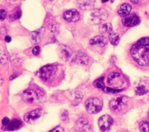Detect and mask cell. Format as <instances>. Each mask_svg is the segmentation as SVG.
Listing matches in <instances>:
<instances>
[{"mask_svg": "<svg viewBox=\"0 0 149 132\" xmlns=\"http://www.w3.org/2000/svg\"><path fill=\"white\" fill-rule=\"evenodd\" d=\"M139 129L140 132H149V121H143L140 123Z\"/></svg>", "mask_w": 149, "mask_h": 132, "instance_id": "25", "label": "cell"}, {"mask_svg": "<svg viewBox=\"0 0 149 132\" xmlns=\"http://www.w3.org/2000/svg\"><path fill=\"white\" fill-rule=\"evenodd\" d=\"M42 115L41 109H36L30 112H27L24 116V121L29 124L34 123L38 118L41 117Z\"/></svg>", "mask_w": 149, "mask_h": 132, "instance_id": "10", "label": "cell"}, {"mask_svg": "<svg viewBox=\"0 0 149 132\" xmlns=\"http://www.w3.org/2000/svg\"><path fill=\"white\" fill-rule=\"evenodd\" d=\"M109 0H101V1H102V2H103V3H105V2H107V1H108Z\"/></svg>", "mask_w": 149, "mask_h": 132, "instance_id": "36", "label": "cell"}, {"mask_svg": "<svg viewBox=\"0 0 149 132\" xmlns=\"http://www.w3.org/2000/svg\"><path fill=\"white\" fill-rule=\"evenodd\" d=\"M107 84L111 87L110 88L122 91V89L120 88L123 87L125 81L122 76L118 72H111L107 77Z\"/></svg>", "mask_w": 149, "mask_h": 132, "instance_id": "4", "label": "cell"}, {"mask_svg": "<svg viewBox=\"0 0 149 132\" xmlns=\"http://www.w3.org/2000/svg\"><path fill=\"white\" fill-rule=\"evenodd\" d=\"M83 98L82 94L79 91H76L74 93L73 99L72 101V105L76 106L78 105L81 101Z\"/></svg>", "mask_w": 149, "mask_h": 132, "instance_id": "21", "label": "cell"}, {"mask_svg": "<svg viewBox=\"0 0 149 132\" xmlns=\"http://www.w3.org/2000/svg\"><path fill=\"white\" fill-rule=\"evenodd\" d=\"M44 31L45 30L43 28H41L36 31H33L30 34V40L32 43L33 44L38 43L41 41L42 37L44 35Z\"/></svg>", "mask_w": 149, "mask_h": 132, "instance_id": "16", "label": "cell"}, {"mask_svg": "<svg viewBox=\"0 0 149 132\" xmlns=\"http://www.w3.org/2000/svg\"><path fill=\"white\" fill-rule=\"evenodd\" d=\"M56 67L54 65H46L42 67L39 72V77L44 81H48L55 73Z\"/></svg>", "mask_w": 149, "mask_h": 132, "instance_id": "7", "label": "cell"}, {"mask_svg": "<svg viewBox=\"0 0 149 132\" xmlns=\"http://www.w3.org/2000/svg\"><path fill=\"white\" fill-rule=\"evenodd\" d=\"M9 122H10L9 119L8 117H5L2 119V125L3 126H6L9 123Z\"/></svg>", "mask_w": 149, "mask_h": 132, "instance_id": "32", "label": "cell"}, {"mask_svg": "<svg viewBox=\"0 0 149 132\" xmlns=\"http://www.w3.org/2000/svg\"><path fill=\"white\" fill-rule=\"evenodd\" d=\"M59 51L60 56L63 60H67L72 55L71 49L66 45L61 44L59 47Z\"/></svg>", "mask_w": 149, "mask_h": 132, "instance_id": "14", "label": "cell"}, {"mask_svg": "<svg viewBox=\"0 0 149 132\" xmlns=\"http://www.w3.org/2000/svg\"><path fill=\"white\" fill-rule=\"evenodd\" d=\"M113 124V119L109 115L101 116L98 121L99 128L102 132L108 131Z\"/></svg>", "mask_w": 149, "mask_h": 132, "instance_id": "8", "label": "cell"}, {"mask_svg": "<svg viewBox=\"0 0 149 132\" xmlns=\"http://www.w3.org/2000/svg\"><path fill=\"white\" fill-rule=\"evenodd\" d=\"M40 48L38 45L34 47L32 50L33 54L34 55H38L40 53Z\"/></svg>", "mask_w": 149, "mask_h": 132, "instance_id": "29", "label": "cell"}, {"mask_svg": "<svg viewBox=\"0 0 149 132\" xmlns=\"http://www.w3.org/2000/svg\"><path fill=\"white\" fill-rule=\"evenodd\" d=\"M128 97L123 95H118L113 97L109 103L111 110L115 113H119L125 110L128 106Z\"/></svg>", "mask_w": 149, "mask_h": 132, "instance_id": "2", "label": "cell"}, {"mask_svg": "<svg viewBox=\"0 0 149 132\" xmlns=\"http://www.w3.org/2000/svg\"><path fill=\"white\" fill-rule=\"evenodd\" d=\"M77 2L79 8L84 10H91L95 5V0H77Z\"/></svg>", "mask_w": 149, "mask_h": 132, "instance_id": "15", "label": "cell"}, {"mask_svg": "<svg viewBox=\"0 0 149 132\" xmlns=\"http://www.w3.org/2000/svg\"><path fill=\"white\" fill-rule=\"evenodd\" d=\"M42 96V92L39 90L28 89L23 92L22 98L23 100L26 102L33 103L38 101Z\"/></svg>", "mask_w": 149, "mask_h": 132, "instance_id": "6", "label": "cell"}, {"mask_svg": "<svg viewBox=\"0 0 149 132\" xmlns=\"http://www.w3.org/2000/svg\"><path fill=\"white\" fill-rule=\"evenodd\" d=\"M2 82H3V80H2V78L1 77V76H0V86L2 85Z\"/></svg>", "mask_w": 149, "mask_h": 132, "instance_id": "35", "label": "cell"}, {"mask_svg": "<svg viewBox=\"0 0 149 132\" xmlns=\"http://www.w3.org/2000/svg\"><path fill=\"white\" fill-rule=\"evenodd\" d=\"M99 29L101 33H107L108 34L110 33L113 31L112 26L110 23H103L100 26Z\"/></svg>", "mask_w": 149, "mask_h": 132, "instance_id": "22", "label": "cell"}, {"mask_svg": "<svg viewBox=\"0 0 149 132\" xmlns=\"http://www.w3.org/2000/svg\"><path fill=\"white\" fill-rule=\"evenodd\" d=\"M61 119L63 122H67L69 119V113L66 110H65L61 116Z\"/></svg>", "mask_w": 149, "mask_h": 132, "instance_id": "27", "label": "cell"}, {"mask_svg": "<svg viewBox=\"0 0 149 132\" xmlns=\"http://www.w3.org/2000/svg\"><path fill=\"white\" fill-rule=\"evenodd\" d=\"M21 16H22V12L20 10H19V11L16 12V13H15L12 16H11V17L10 18L12 20H14L20 18L21 17Z\"/></svg>", "mask_w": 149, "mask_h": 132, "instance_id": "28", "label": "cell"}, {"mask_svg": "<svg viewBox=\"0 0 149 132\" xmlns=\"http://www.w3.org/2000/svg\"><path fill=\"white\" fill-rule=\"evenodd\" d=\"M22 126V122L18 119H13L11 122H9V123L4 126L6 130L8 131H14L20 129Z\"/></svg>", "mask_w": 149, "mask_h": 132, "instance_id": "18", "label": "cell"}, {"mask_svg": "<svg viewBox=\"0 0 149 132\" xmlns=\"http://www.w3.org/2000/svg\"><path fill=\"white\" fill-rule=\"evenodd\" d=\"M77 126L81 131H87L89 129V124L88 120L84 118L81 117L79 119V120L77 121Z\"/></svg>", "mask_w": 149, "mask_h": 132, "instance_id": "19", "label": "cell"}, {"mask_svg": "<svg viewBox=\"0 0 149 132\" xmlns=\"http://www.w3.org/2000/svg\"><path fill=\"white\" fill-rule=\"evenodd\" d=\"M148 117H149V112H148Z\"/></svg>", "mask_w": 149, "mask_h": 132, "instance_id": "38", "label": "cell"}, {"mask_svg": "<svg viewBox=\"0 0 149 132\" xmlns=\"http://www.w3.org/2000/svg\"><path fill=\"white\" fill-rule=\"evenodd\" d=\"M90 44L99 47H104L108 44L107 39L103 35H96L90 40Z\"/></svg>", "mask_w": 149, "mask_h": 132, "instance_id": "13", "label": "cell"}, {"mask_svg": "<svg viewBox=\"0 0 149 132\" xmlns=\"http://www.w3.org/2000/svg\"><path fill=\"white\" fill-rule=\"evenodd\" d=\"M132 10V5L128 3H123L120 5L118 10V13L121 17H125L129 15Z\"/></svg>", "mask_w": 149, "mask_h": 132, "instance_id": "17", "label": "cell"}, {"mask_svg": "<svg viewBox=\"0 0 149 132\" xmlns=\"http://www.w3.org/2000/svg\"><path fill=\"white\" fill-rule=\"evenodd\" d=\"M8 62V57L5 49L3 45H0V62L2 64H5Z\"/></svg>", "mask_w": 149, "mask_h": 132, "instance_id": "23", "label": "cell"}, {"mask_svg": "<svg viewBox=\"0 0 149 132\" xmlns=\"http://www.w3.org/2000/svg\"><path fill=\"white\" fill-rule=\"evenodd\" d=\"M49 132H64V130L61 126H57L50 130Z\"/></svg>", "mask_w": 149, "mask_h": 132, "instance_id": "30", "label": "cell"}, {"mask_svg": "<svg viewBox=\"0 0 149 132\" xmlns=\"http://www.w3.org/2000/svg\"><path fill=\"white\" fill-rule=\"evenodd\" d=\"M131 57L139 66H149V37H143L132 45L130 49Z\"/></svg>", "mask_w": 149, "mask_h": 132, "instance_id": "1", "label": "cell"}, {"mask_svg": "<svg viewBox=\"0 0 149 132\" xmlns=\"http://www.w3.org/2000/svg\"><path fill=\"white\" fill-rule=\"evenodd\" d=\"M108 17V12L104 9H95L93 10L90 14L88 22L93 25L101 24Z\"/></svg>", "mask_w": 149, "mask_h": 132, "instance_id": "3", "label": "cell"}, {"mask_svg": "<svg viewBox=\"0 0 149 132\" xmlns=\"http://www.w3.org/2000/svg\"><path fill=\"white\" fill-rule=\"evenodd\" d=\"M4 40H5V41L6 42H10V41H11V38H10V36H9V35H6L5 37V38H4Z\"/></svg>", "mask_w": 149, "mask_h": 132, "instance_id": "33", "label": "cell"}, {"mask_svg": "<svg viewBox=\"0 0 149 132\" xmlns=\"http://www.w3.org/2000/svg\"><path fill=\"white\" fill-rule=\"evenodd\" d=\"M103 106L102 101L97 97H91L85 102V106L88 113L95 114L100 112Z\"/></svg>", "mask_w": 149, "mask_h": 132, "instance_id": "5", "label": "cell"}, {"mask_svg": "<svg viewBox=\"0 0 149 132\" xmlns=\"http://www.w3.org/2000/svg\"><path fill=\"white\" fill-rule=\"evenodd\" d=\"M148 92V90L143 85L137 86L135 90V94L137 95H143Z\"/></svg>", "mask_w": 149, "mask_h": 132, "instance_id": "24", "label": "cell"}, {"mask_svg": "<svg viewBox=\"0 0 149 132\" xmlns=\"http://www.w3.org/2000/svg\"><path fill=\"white\" fill-rule=\"evenodd\" d=\"M122 24L127 27H132L137 25L140 23L139 17L134 13H129L123 17L122 20Z\"/></svg>", "mask_w": 149, "mask_h": 132, "instance_id": "9", "label": "cell"}, {"mask_svg": "<svg viewBox=\"0 0 149 132\" xmlns=\"http://www.w3.org/2000/svg\"><path fill=\"white\" fill-rule=\"evenodd\" d=\"M113 1H114V0H111V2H113Z\"/></svg>", "mask_w": 149, "mask_h": 132, "instance_id": "37", "label": "cell"}, {"mask_svg": "<svg viewBox=\"0 0 149 132\" xmlns=\"http://www.w3.org/2000/svg\"><path fill=\"white\" fill-rule=\"evenodd\" d=\"M143 0H130V1L133 3H134V4H137V3H140L141 1H143Z\"/></svg>", "mask_w": 149, "mask_h": 132, "instance_id": "34", "label": "cell"}, {"mask_svg": "<svg viewBox=\"0 0 149 132\" xmlns=\"http://www.w3.org/2000/svg\"><path fill=\"white\" fill-rule=\"evenodd\" d=\"M72 62L80 65L85 66L88 63V57L85 53L79 51L76 52L73 55Z\"/></svg>", "mask_w": 149, "mask_h": 132, "instance_id": "11", "label": "cell"}, {"mask_svg": "<svg viewBox=\"0 0 149 132\" xmlns=\"http://www.w3.org/2000/svg\"><path fill=\"white\" fill-rule=\"evenodd\" d=\"M6 16V12L5 10L1 9L0 10V20H3Z\"/></svg>", "mask_w": 149, "mask_h": 132, "instance_id": "31", "label": "cell"}, {"mask_svg": "<svg viewBox=\"0 0 149 132\" xmlns=\"http://www.w3.org/2000/svg\"><path fill=\"white\" fill-rule=\"evenodd\" d=\"M63 17L68 22H76L80 19V13L76 9H69L63 13Z\"/></svg>", "mask_w": 149, "mask_h": 132, "instance_id": "12", "label": "cell"}, {"mask_svg": "<svg viewBox=\"0 0 149 132\" xmlns=\"http://www.w3.org/2000/svg\"><path fill=\"white\" fill-rule=\"evenodd\" d=\"M104 77H100L98 79H97L94 82V87H95L96 88H100L102 90V88L105 87V84H104Z\"/></svg>", "mask_w": 149, "mask_h": 132, "instance_id": "26", "label": "cell"}, {"mask_svg": "<svg viewBox=\"0 0 149 132\" xmlns=\"http://www.w3.org/2000/svg\"><path fill=\"white\" fill-rule=\"evenodd\" d=\"M108 38L110 42L113 45H117L118 44L119 42V36L116 33L112 31L108 34Z\"/></svg>", "mask_w": 149, "mask_h": 132, "instance_id": "20", "label": "cell"}]
</instances>
